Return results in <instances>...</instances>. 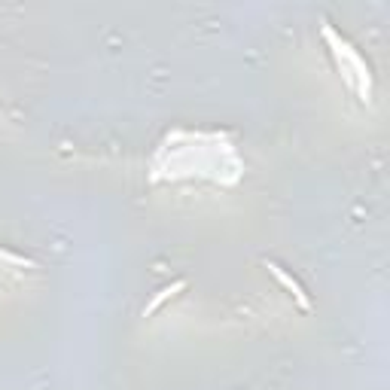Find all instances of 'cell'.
I'll return each mask as SVG.
<instances>
[{"label":"cell","mask_w":390,"mask_h":390,"mask_svg":"<svg viewBox=\"0 0 390 390\" xmlns=\"http://www.w3.org/2000/svg\"><path fill=\"white\" fill-rule=\"evenodd\" d=\"M268 268H271V271H275V275H278V278H281V281H284V284H287V287H290V290H293V293H296V296H299V302H302V305H305V296H302V290H299V284H296V281H290V278H287V275H284V271H281V268H278V265H268Z\"/></svg>","instance_id":"obj_1"},{"label":"cell","mask_w":390,"mask_h":390,"mask_svg":"<svg viewBox=\"0 0 390 390\" xmlns=\"http://www.w3.org/2000/svg\"><path fill=\"white\" fill-rule=\"evenodd\" d=\"M174 290H183V281H180V284H174V287H171V290H162V293H159V296H155V299H152V305H149V308H146V311H155V308H159V305H162V302H165V299H168V296H174Z\"/></svg>","instance_id":"obj_2"}]
</instances>
